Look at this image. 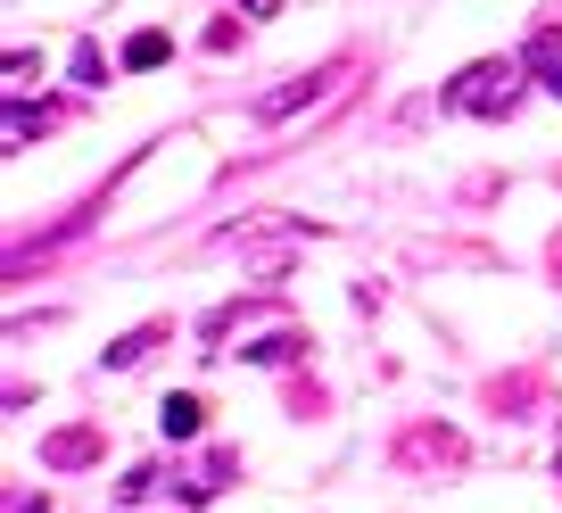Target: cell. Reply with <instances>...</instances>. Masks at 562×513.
Listing matches in <instances>:
<instances>
[{
    "label": "cell",
    "instance_id": "obj_7",
    "mask_svg": "<svg viewBox=\"0 0 562 513\" xmlns=\"http://www.w3.org/2000/svg\"><path fill=\"white\" fill-rule=\"evenodd\" d=\"M529 67L546 75V91L562 100V25H546V34H529Z\"/></svg>",
    "mask_w": 562,
    "mask_h": 513
},
{
    "label": "cell",
    "instance_id": "obj_10",
    "mask_svg": "<svg viewBox=\"0 0 562 513\" xmlns=\"http://www.w3.org/2000/svg\"><path fill=\"white\" fill-rule=\"evenodd\" d=\"M42 133H50V108H9V149H25V142H42Z\"/></svg>",
    "mask_w": 562,
    "mask_h": 513
},
{
    "label": "cell",
    "instance_id": "obj_5",
    "mask_svg": "<svg viewBox=\"0 0 562 513\" xmlns=\"http://www.w3.org/2000/svg\"><path fill=\"white\" fill-rule=\"evenodd\" d=\"M199 423H207V406H199L191 390H175V398L158 406V431H166V439H199Z\"/></svg>",
    "mask_w": 562,
    "mask_h": 513
},
{
    "label": "cell",
    "instance_id": "obj_2",
    "mask_svg": "<svg viewBox=\"0 0 562 513\" xmlns=\"http://www.w3.org/2000/svg\"><path fill=\"white\" fill-rule=\"evenodd\" d=\"M339 75H348V67H315V75H281L273 91H257V116H299V108H315L323 91L339 83Z\"/></svg>",
    "mask_w": 562,
    "mask_h": 513
},
{
    "label": "cell",
    "instance_id": "obj_6",
    "mask_svg": "<svg viewBox=\"0 0 562 513\" xmlns=\"http://www.w3.org/2000/svg\"><path fill=\"white\" fill-rule=\"evenodd\" d=\"M248 365H299V356H306V332H265V339H248Z\"/></svg>",
    "mask_w": 562,
    "mask_h": 513
},
{
    "label": "cell",
    "instance_id": "obj_13",
    "mask_svg": "<svg viewBox=\"0 0 562 513\" xmlns=\"http://www.w3.org/2000/svg\"><path fill=\"white\" fill-rule=\"evenodd\" d=\"M554 274H562V232H554Z\"/></svg>",
    "mask_w": 562,
    "mask_h": 513
},
{
    "label": "cell",
    "instance_id": "obj_4",
    "mask_svg": "<svg viewBox=\"0 0 562 513\" xmlns=\"http://www.w3.org/2000/svg\"><path fill=\"white\" fill-rule=\"evenodd\" d=\"M100 456H108L100 423H75V431H50V439H42V464H50V472H75V464H100Z\"/></svg>",
    "mask_w": 562,
    "mask_h": 513
},
{
    "label": "cell",
    "instance_id": "obj_9",
    "mask_svg": "<svg viewBox=\"0 0 562 513\" xmlns=\"http://www.w3.org/2000/svg\"><path fill=\"white\" fill-rule=\"evenodd\" d=\"M166 51H175V42H166L158 25H149V34H133V42H124V67H133V75H149V67H166Z\"/></svg>",
    "mask_w": 562,
    "mask_h": 513
},
{
    "label": "cell",
    "instance_id": "obj_1",
    "mask_svg": "<svg viewBox=\"0 0 562 513\" xmlns=\"http://www.w3.org/2000/svg\"><path fill=\"white\" fill-rule=\"evenodd\" d=\"M439 100L463 108V116H513V100H521V67H513V58H480V67H463Z\"/></svg>",
    "mask_w": 562,
    "mask_h": 513
},
{
    "label": "cell",
    "instance_id": "obj_12",
    "mask_svg": "<svg viewBox=\"0 0 562 513\" xmlns=\"http://www.w3.org/2000/svg\"><path fill=\"white\" fill-rule=\"evenodd\" d=\"M240 9H248V18H273V9H281V0H240Z\"/></svg>",
    "mask_w": 562,
    "mask_h": 513
},
{
    "label": "cell",
    "instance_id": "obj_3",
    "mask_svg": "<svg viewBox=\"0 0 562 513\" xmlns=\"http://www.w3.org/2000/svg\"><path fill=\"white\" fill-rule=\"evenodd\" d=\"M397 464H405V472H422V464H439V472H447V464H463V439L447 423H422V431L397 439Z\"/></svg>",
    "mask_w": 562,
    "mask_h": 513
},
{
    "label": "cell",
    "instance_id": "obj_8",
    "mask_svg": "<svg viewBox=\"0 0 562 513\" xmlns=\"http://www.w3.org/2000/svg\"><path fill=\"white\" fill-rule=\"evenodd\" d=\"M166 339V323H140V332H124V339H108V365H140V356Z\"/></svg>",
    "mask_w": 562,
    "mask_h": 513
},
{
    "label": "cell",
    "instance_id": "obj_11",
    "mask_svg": "<svg viewBox=\"0 0 562 513\" xmlns=\"http://www.w3.org/2000/svg\"><path fill=\"white\" fill-rule=\"evenodd\" d=\"M75 83H83V91H100V83H108V58H100V42H75Z\"/></svg>",
    "mask_w": 562,
    "mask_h": 513
}]
</instances>
